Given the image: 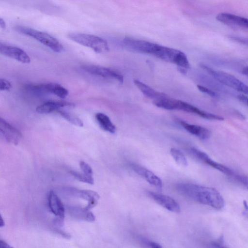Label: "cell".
Instances as JSON below:
<instances>
[{"label": "cell", "instance_id": "1", "mask_svg": "<svg viewBox=\"0 0 248 248\" xmlns=\"http://www.w3.org/2000/svg\"><path fill=\"white\" fill-rule=\"evenodd\" d=\"M176 189L185 196L216 209H221L224 206L222 196L213 187L193 184L180 183L177 185Z\"/></svg>", "mask_w": 248, "mask_h": 248}, {"label": "cell", "instance_id": "2", "mask_svg": "<svg viewBox=\"0 0 248 248\" xmlns=\"http://www.w3.org/2000/svg\"><path fill=\"white\" fill-rule=\"evenodd\" d=\"M153 104L157 107L168 110H180L186 112L196 114L201 117L209 120H224V118L217 115L202 110L198 108L181 100L170 98L153 101Z\"/></svg>", "mask_w": 248, "mask_h": 248}, {"label": "cell", "instance_id": "3", "mask_svg": "<svg viewBox=\"0 0 248 248\" xmlns=\"http://www.w3.org/2000/svg\"><path fill=\"white\" fill-rule=\"evenodd\" d=\"M15 30L22 34L33 38L54 52L60 53L64 50L62 44L56 38L47 33L21 26L15 27Z\"/></svg>", "mask_w": 248, "mask_h": 248}, {"label": "cell", "instance_id": "4", "mask_svg": "<svg viewBox=\"0 0 248 248\" xmlns=\"http://www.w3.org/2000/svg\"><path fill=\"white\" fill-rule=\"evenodd\" d=\"M201 67L220 83L248 96V85L234 76L203 64H201Z\"/></svg>", "mask_w": 248, "mask_h": 248}, {"label": "cell", "instance_id": "5", "mask_svg": "<svg viewBox=\"0 0 248 248\" xmlns=\"http://www.w3.org/2000/svg\"><path fill=\"white\" fill-rule=\"evenodd\" d=\"M68 37L73 41L90 47L96 53L105 52L109 49L107 41L96 35L83 33L72 32L69 33Z\"/></svg>", "mask_w": 248, "mask_h": 248}, {"label": "cell", "instance_id": "6", "mask_svg": "<svg viewBox=\"0 0 248 248\" xmlns=\"http://www.w3.org/2000/svg\"><path fill=\"white\" fill-rule=\"evenodd\" d=\"M153 55L165 62L174 63L178 67L186 70L190 68L186 56L180 50L159 45Z\"/></svg>", "mask_w": 248, "mask_h": 248}, {"label": "cell", "instance_id": "7", "mask_svg": "<svg viewBox=\"0 0 248 248\" xmlns=\"http://www.w3.org/2000/svg\"><path fill=\"white\" fill-rule=\"evenodd\" d=\"M123 43L130 50L153 55L159 45L143 40L127 37L123 40Z\"/></svg>", "mask_w": 248, "mask_h": 248}, {"label": "cell", "instance_id": "8", "mask_svg": "<svg viewBox=\"0 0 248 248\" xmlns=\"http://www.w3.org/2000/svg\"><path fill=\"white\" fill-rule=\"evenodd\" d=\"M190 153L196 158L222 173L232 177L234 173L233 171L229 168L216 162L211 159L205 153L194 147L189 149Z\"/></svg>", "mask_w": 248, "mask_h": 248}, {"label": "cell", "instance_id": "9", "mask_svg": "<svg viewBox=\"0 0 248 248\" xmlns=\"http://www.w3.org/2000/svg\"><path fill=\"white\" fill-rule=\"evenodd\" d=\"M48 203L51 212L57 217L56 223L62 226L63 223L65 208L60 198L53 191L48 193Z\"/></svg>", "mask_w": 248, "mask_h": 248}, {"label": "cell", "instance_id": "10", "mask_svg": "<svg viewBox=\"0 0 248 248\" xmlns=\"http://www.w3.org/2000/svg\"><path fill=\"white\" fill-rule=\"evenodd\" d=\"M0 52L2 55L13 59L19 62L28 63L31 59L28 54L21 48L3 44H0Z\"/></svg>", "mask_w": 248, "mask_h": 248}, {"label": "cell", "instance_id": "11", "mask_svg": "<svg viewBox=\"0 0 248 248\" xmlns=\"http://www.w3.org/2000/svg\"><path fill=\"white\" fill-rule=\"evenodd\" d=\"M81 68L86 72L92 75L103 78H112L115 79L122 83L124 77L121 74L109 68L95 65H82Z\"/></svg>", "mask_w": 248, "mask_h": 248}, {"label": "cell", "instance_id": "12", "mask_svg": "<svg viewBox=\"0 0 248 248\" xmlns=\"http://www.w3.org/2000/svg\"><path fill=\"white\" fill-rule=\"evenodd\" d=\"M0 131L8 142L15 145L17 144L22 137L19 130L2 118L0 119Z\"/></svg>", "mask_w": 248, "mask_h": 248}, {"label": "cell", "instance_id": "13", "mask_svg": "<svg viewBox=\"0 0 248 248\" xmlns=\"http://www.w3.org/2000/svg\"><path fill=\"white\" fill-rule=\"evenodd\" d=\"M149 196L156 203L169 211L179 213L180 207L177 202L171 197L162 194L148 192Z\"/></svg>", "mask_w": 248, "mask_h": 248}, {"label": "cell", "instance_id": "14", "mask_svg": "<svg viewBox=\"0 0 248 248\" xmlns=\"http://www.w3.org/2000/svg\"><path fill=\"white\" fill-rule=\"evenodd\" d=\"M130 167L136 173L144 178L150 185L161 189L162 187L161 180L152 171L135 163H130Z\"/></svg>", "mask_w": 248, "mask_h": 248}, {"label": "cell", "instance_id": "15", "mask_svg": "<svg viewBox=\"0 0 248 248\" xmlns=\"http://www.w3.org/2000/svg\"><path fill=\"white\" fill-rule=\"evenodd\" d=\"M219 22L224 24L240 27L248 30V18L228 13H220L216 16Z\"/></svg>", "mask_w": 248, "mask_h": 248}, {"label": "cell", "instance_id": "16", "mask_svg": "<svg viewBox=\"0 0 248 248\" xmlns=\"http://www.w3.org/2000/svg\"><path fill=\"white\" fill-rule=\"evenodd\" d=\"M180 124L189 133L197 137L202 140H206L209 138L211 135L210 131L204 127L190 124L185 121L179 120Z\"/></svg>", "mask_w": 248, "mask_h": 248}, {"label": "cell", "instance_id": "17", "mask_svg": "<svg viewBox=\"0 0 248 248\" xmlns=\"http://www.w3.org/2000/svg\"><path fill=\"white\" fill-rule=\"evenodd\" d=\"M73 104L62 101H48L38 106L36 111L38 113L46 114L58 111L62 107L72 106Z\"/></svg>", "mask_w": 248, "mask_h": 248}, {"label": "cell", "instance_id": "18", "mask_svg": "<svg viewBox=\"0 0 248 248\" xmlns=\"http://www.w3.org/2000/svg\"><path fill=\"white\" fill-rule=\"evenodd\" d=\"M134 83L145 96L154 100L153 101L159 100L168 96L166 94L154 90L139 80L135 79Z\"/></svg>", "mask_w": 248, "mask_h": 248}, {"label": "cell", "instance_id": "19", "mask_svg": "<svg viewBox=\"0 0 248 248\" xmlns=\"http://www.w3.org/2000/svg\"><path fill=\"white\" fill-rule=\"evenodd\" d=\"M75 194L78 197L86 200L88 204L84 208L89 210L94 207L97 203L99 195L95 191L91 190H77L74 191Z\"/></svg>", "mask_w": 248, "mask_h": 248}, {"label": "cell", "instance_id": "20", "mask_svg": "<svg viewBox=\"0 0 248 248\" xmlns=\"http://www.w3.org/2000/svg\"><path fill=\"white\" fill-rule=\"evenodd\" d=\"M58 83H47L38 84H30L26 86V89L37 93H53Z\"/></svg>", "mask_w": 248, "mask_h": 248}, {"label": "cell", "instance_id": "21", "mask_svg": "<svg viewBox=\"0 0 248 248\" xmlns=\"http://www.w3.org/2000/svg\"><path fill=\"white\" fill-rule=\"evenodd\" d=\"M69 212L72 216L79 219L88 222H93L95 220L94 215L84 207H72L69 209Z\"/></svg>", "mask_w": 248, "mask_h": 248}, {"label": "cell", "instance_id": "22", "mask_svg": "<svg viewBox=\"0 0 248 248\" xmlns=\"http://www.w3.org/2000/svg\"><path fill=\"white\" fill-rule=\"evenodd\" d=\"M95 118L102 129L110 133L113 134L116 132L115 125L107 115L102 113H97L95 115Z\"/></svg>", "mask_w": 248, "mask_h": 248}, {"label": "cell", "instance_id": "23", "mask_svg": "<svg viewBox=\"0 0 248 248\" xmlns=\"http://www.w3.org/2000/svg\"><path fill=\"white\" fill-rule=\"evenodd\" d=\"M170 154L178 164L182 166L187 165V159L184 154L180 150L172 148L170 150Z\"/></svg>", "mask_w": 248, "mask_h": 248}, {"label": "cell", "instance_id": "24", "mask_svg": "<svg viewBox=\"0 0 248 248\" xmlns=\"http://www.w3.org/2000/svg\"><path fill=\"white\" fill-rule=\"evenodd\" d=\"M57 112L59 113L64 119L73 124L79 127L83 126V122L77 116L70 113L62 110H59Z\"/></svg>", "mask_w": 248, "mask_h": 248}, {"label": "cell", "instance_id": "25", "mask_svg": "<svg viewBox=\"0 0 248 248\" xmlns=\"http://www.w3.org/2000/svg\"><path fill=\"white\" fill-rule=\"evenodd\" d=\"M70 173L78 180L91 185L94 184V179L93 177L88 176L84 173H80L74 170H71Z\"/></svg>", "mask_w": 248, "mask_h": 248}, {"label": "cell", "instance_id": "26", "mask_svg": "<svg viewBox=\"0 0 248 248\" xmlns=\"http://www.w3.org/2000/svg\"><path fill=\"white\" fill-rule=\"evenodd\" d=\"M53 94L60 98H64L68 94V91L60 84H58Z\"/></svg>", "mask_w": 248, "mask_h": 248}, {"label": "cell", "instance_id": "27", "mask_svg": "<svg viewBox=\"0 0 248 248\" xmlns=\"http://www.w3.org/2000/svg\"><path fill=\"white\" fill-rule=\"evenodd\" d=\"M79 166L85 174L93 177V170L91 166L84 161L79 162Z\"/></svg>", "mask_w": 248, "mask_h": 248}, {"label": "cell", "instance_id": "28", "mask_svg": "<svg viewBox=\"0 0 248 248\" xmlns=\"http://www.w3.org/2000/svg\"><path fill=\"white\" fill-rule=\"evenodd\" d=\"M232 177L248 189V176L238 175L234 173Z\"/></svg>", "mask_w": 248, "mask_h": 248}, {"label": "cell", "instance_id": "29", "mask_svg": "<svg viewBox=\"0 0 248 248\" xmlns=\"http://www.w3.org/2000/svg\"><path fill=\"white\" fill-rule=\"evenodd\" d=\"M197 88L201 92L204 93L210 96L211 97L217 98L219 96L216 92L206 87L200 85H198Z\"/></svg>", "mask_w": 248, "mask_h": 248}, {"label": "cell", "instance_id": "30", "mask_svg": "<svg viewBox=\"0 0 248 248\" xmlns=\"http://www.w3.org/2000/svg\"><path fill=\"white\" fill-rule=\"evenodd\" d=\"M12 88V84L7 80L4 78H0V90L2 91H9Z\"/></svg>", "mask_w": 248, "mask_h": 248}, {"label": "cell", "instance_id": "31", "mask_svg": "<svg viewBox=\"0 0 248 248\" xmlns=\"http://www.w3.org/2000/svg\"><path fill=\"white\" fill-rule=\"evenodd\" d=\"M222 238V237H220L218 240L213 242L212 245L215 248H228L225 245H223Z\"/></svg>", "mask_w": 248, "mask_h": 248}, {"label": "cell", "instance_id": "32", "mask_svg": "<svg viewBox=\"0 0 248 248\" xmlns=\"http://www.w3.org/2000/svg\"><path fill=\"white\" fill-rule=\"evenodd\" d=\"M237 98L243 104L248 106V97L246 95L241 94L237 96Z\"/></svg>", "mask_w": 248, "mask_h": 248}, {"label": "cell", "instance_id": "33", "mask_svg": "<svg viewBox=\"0 0 248 248\" xmlns=\"http://www.w3.org/2000/svg\"><path fill=\"white\" fill-rule=\"evenodd\" d=\"M55 231L56 233L59 234L65 238L69 239L70 238V235L63 231L57 229Z\"/></svg>", "mask_w": 248, "mask_h": 248}, {"label": "cell", "instance_id": "34", "mask_svg": "<svg viewBox=\"0 0 248 248\" xmlns=\"http://www.w3.org/2000/svg\"><path fill=\"white\" fill-rule=\"evenodd\" d=\"M243 205L244 207V211L243 212L244 216L248 218V204L246 201H243Z\"/></svg>", "mask_w": 248, "mask_h": 248}, {"label": "cell", "instance_id": "35", "mask_svg": "<svg viewBox=\"0 0 248 248\" xmlns=\"http://www.w3.org/2000/svg\"><path fill=\"white\" fill-rule=\"evenodd\" d=\"M0 248H13L3 240H0Z\"/></svg>", "mask_w": 248, "mask_h": 248}, {"label": "cell", "instance_id": "36", "mask_svg": "<svg viewBox=\"0 0 248 248\" xmlns=\"http://www.w3.org/2000/svg\"><path fill=\"white\" fill-rule=\"evenodd\" d=\"M149 245L150 248H162L161 245L155 242H149Z\"/></svg>", "mask_w": 248, "mask_h": 248}, {"label": "cell", "instance_id": "37", "mask_svg": "<svg viewBox=\"0 0 248 248\" xmlns=\"http://www.w3.org/2000/svg\"><path fill=\"white\" fill-rule=\"evenodd\" d=\"M0 26L3 29H5L6 28L5 22L1 17L0 18Z\"/></svg>", "mask_w": 248, "mask_h": 248}, {"label": "cell", "instance_id": "38", "mask_svg": "<svg viewBox=\"0 0 248 248\" xmlns=\"http://www.w3.org/2000/svg\"><path fill=\"white\" fill-rule=\"evenodd\" d=\"M242 73L245 76L248 78V66L243 68Z\"/></svg>", "mask_w": 248, "mask_h": 248}, {"label": "cell", "instance_id": "39", "mask_svg": "<svg viewBox=\"0 0 248 248\" xmlns=\"http://www.w3.org/2000/svg\"><path fill=\"white\" fill-rule=\"evenodd\" d=\"M5 225V222L4 219L2 218L1 215L0 216V227H2Z\"/></svg>", "mask_w": 248, "mask_h": 248}]
</instances>
